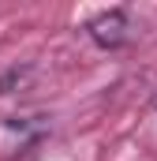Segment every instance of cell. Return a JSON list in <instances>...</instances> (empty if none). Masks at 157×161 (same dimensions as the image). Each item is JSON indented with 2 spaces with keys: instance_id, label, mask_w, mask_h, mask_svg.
Listing matches in <instances>:
<instances>
[{
  "instance_id": "cell-1",
  "label": "cell",
  "mask_w": 157,
  "mask_h": 161,
  "mask_svg": "<svg viewBox=\"0 0 157 161\" xmlns=\"http://www.w3.org/2000/svg\"><path fill=\"white\" fill-rule=\"evenodd\" d=\"M86 34L97 49H120L123 41L131 38V23H127V11L123 8H109L101 15H94L86 23Z\"/></svg>"
}]
</instances>
